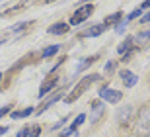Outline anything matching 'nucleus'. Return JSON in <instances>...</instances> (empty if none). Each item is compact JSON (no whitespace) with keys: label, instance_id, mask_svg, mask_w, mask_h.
<instances>
[{"label":"nucleus","instance_id":"obj_1","mask_svg":"<svg viewBox=\"0 0 150 137\" xmlns=\"http://www.w3.org/2000/svg\"><path fill=\"white\" fill-rule=\"evenodd\" d=\"M94 12V4L92 2H88V4H84V6H80L76 12H74V16L70 18V26H78V24H82V22H86L90 18V14Z\"/></svg>","mask_w":150,"mask_h":137},{"label":"nucleus","instance_id":"obj_2","mask_svg":"<svg viewBox=\"0 0 150 137\" xmlns=\"http://www.w3.org/2000/svg\"><path fill=\"white\" fill-rule=\"evenodd\" d=\"M94 80H98V75H90V77L82 78V80H80V84H78V86L72 90V92H70V96L67 98V102H74V100H76L78 96H80V94H82L84 90H86V88H88V86H90V84H92Z\"/></svg>","mask_w":150,"mask_h":137},{"label":"nucleus","instance_id":"obj_3","mask_svg":"<svg viewBox=\"0 0 150 137\" xmlns=\"http://www.w3.org/2000/svg\"><path fill=\"white\" fill-rule=\"evenodd\" d=\"M100 96H101L103 102H109V104H117V102H121V98H123V94L119 92V90L109 88V86L100 88Z\"/></svg>","mask_w":150,"mask_h":137},{"label":"nucleus","instance_id":"obj_4","mask_svg":"<svg viewBox=\"0 0 150 137\" xmlns=\"http://www.w3.org/2000/svg\"><path fill=\"white\" fill-rule=\"evenodd\" d=\"M121 78H123V84H125V86H129V88H133L134 84H137V80H139V78H137V75H134V72H131L129 69H123V71H121Z\"/></svg>","mask_w":150,"mask_h":137},{"label":"nucleus","instance_id":"obj_5","mask_svg":"<svg viewBox=\"0 0 150 137\" xmlns=\"http://www.w3.org/2000/svg\"><path fill=\"white\" fill-rule=\"evenodd\" d=\"M68 27H70V24L57 22V24H53V26L47 29V33H51V35H62V33H67V32H68Z\"/></svg>","mask_w":150,"mask_h":137},{"label":"nucleus","instance_id":"obj_6","mask_svg":"<svg viewBox=\"0 0 150 137\" xmlns=\"http://www.w3.org/2000/svg\"><path fill=\"white\" fill-rule=\"evenodd\" d=\"M84 120H86V115H84V114H80V115L76 118V120L72 121V126L68 127V129H64V131H62V135H70V133H74V131L78 129V127L82 126V121H84Z\"/></svg>","mask_w":150,"mask_h":137},{"label":"nucleus","instance_id":"obj_7","mask_svg":"<svg viewBox=\"0 0 150 137\" xmlns=\"http://www.w3.org/2000/svg\"><path fill=\"white\" fill-rule=\"evenodd\" d=\"M103 29H105V26H103V24H98V26H92L84 35H86V37H98V35H101Z\"/></svg>","mask_w":150,"mask_h":137},{"label":"nucleus","instance_id":"obj_8","mask_svg":"<svg viewBox=\"0 0 150 137\" xmlns=\"http://www.w3.org/2000/svg\"><path fill=\"white\" fill-rule=\"evenodd\" d=\"M35 110L33 108H25V110H22V112H12V120H20V118H28V115H31Z\"/></svg>","mask_w":150,"mask_h":137},{"label":"nucleus","instance_id":"obj_9","mask_svg":"<svg viewBox=\"0 0 150 137\" xmlns=\"http://www.w3.org/2000/svg\"><path fill=\"white\" fill-rule=\"evenodd\" d=\"M133 43H134V39H133V37H127L121 45H119V49H117V51H119L121 55H123V53H127V51H131V45H133Z\"/></svg>","mask_w":150,"mask_h":137},{"label":"nucleus","instance_id":"obj_10","mask_svg":"<svg viewBox=\"0 0 150 137\" xmlns=\"http://www.w3.org/2000/svg\"><path fill=\"white\" fill-rule=\"evenodd\" d=\"M92 121H96L98 118L101 115V112H103V104H100V102H96V104H92Z\"/></svg>","mask_w":150,"mask_h":137},{"label":"nucleus","instance_id":"obj_11","mask_svg":"<svg viewBox=\"0 0 150 137\" xmlns=\"http://www.w3.org/2000/svg\"><path fill=\"white\" fill-rule=\"evenodd\" d=\"M55 84H57V80H51V82H45L43 86H41V90H39V98H45V94L49 92V90H51V88H53V86H55Z\"/></svg>","mask_w":150,"mask_h":137},{"label":"nucleus","instance_id":"obj_12","mask_svg":"<svg viewBox=\"0 0 150 137\" xmlns=\"http://www.w3.org/2000/svg\"><path fill=\"white\" fill-rule=\"evenodd\" d=\"M59 49H61L59 45H51V47H47V49L43 51V57H45V59H47V57H53V55L59 53Z\"/></svg>","mask_w":150,"mask_h":137},{"label":"nucleus","instance_id":"obj_13","mask_svg":"<svg viewBox=\"0 0 150 137\" xmlns=\"http://www.w3.org/2000/svg\"><path fill=\"white\" fill-rule=\"evenodd\" d=\"M115 22H121V14H119V12H117V14H111V16L105 20L103 26H109V24H115Z\"/></svg>","mask_w":150,"mask_h":137},{"label":"nucleus","instance_id":"obj_14","mask_svg":"<svg viewBox=\"0 0 150 137\" xmlns=\"http://www.w3.org/2000/svg\"><path fill=\"white\" fill-rule=\"evenodd\" d=\"M39 133H41V127H39V126H31V127H29L28 137H39Z\"/></svg>","mask_w":150,"mask_h":137},{"label":"nucleus","instance_id":"obj_15","mask_svg":"<svg viewBox=\"0 0 150 137\" xmlns=\"http://www.w3.org/2000/svg\"><path fill=\"white\" fill-rule=\"evenodd\" d=\"M140 14H142V10H140V8H137L134 12H131V14L127 16V22H129V20H134V18H139Z\"/></svg>","mask_w":150,"mask_h":137},{"label":"nucleus","instance_id":"obj_16","mask_svg":"<svg viewBox=\"0 0 150 137\" xmlns=\"http://www.w3.org/2000/svg\"><path fill=\"white\" fill-rule=\"evenodd\" d=\"M125 26H127V20H121V22H119V26H117V32L121 33L123 29H125Z\"/></svg>","mask_w":150,"mask_h":137},{"label":"nucleus","instance_id":"obj_17","mask_svg":"<svg viewBox=\"0 0 150 137\" xmlns=\"http://www.w3.org/2000/svg\"><path fill=\"white\" fill-rule=\"evenodd\" d=\"M28 133H29V127H23V129H22L20 133H18L16 137H28Z\"/></svg>","mask_w":150,"mask_h":137},{"label":"nucleus","instance_id":"obj_18","mask_svg":"<svg viewBox=\"0 0 150 137\" xmlns=\"http://www.w3.org/2000/svg\"><path fill=\"white\" fill-rule=\"evenodd\" d=\"M8 112H10V106H4V108H0V118H2V115H6Z\"/></svg>","mask_w":150,"mask_h":137},{"label":"nucleus","instance_id":"obj_19","mask_svg":"<svg viewBox=\"0 0 150 137\" xmlns=\"http://www.w3.org/2000/svg\"><path fill=\"white\" fill-rule=\"evenodd\" d=\"M140 22H142V24H146V22H150V12H146L144 16L140 18Z\"/></svg>","mask_w":150,"mask_h":137},{"label":"nucleus","instance_id":"obj_20","mask_svg":"<svg viewBox=\"0 0 150 137\" xmlns=\"http://www.w3.org/2000/svg\"><path fill=\"white\" fill-rule=\"evenodd\" d=\"M22 27H25V24H18V26H14V27H12V29H14V32H20Z\"/></svg>","mask_w":150,"mask_h":137},{"label":"nucleus","instance_id":"obj_21","mask_svg":"<svg viewBox=\"0 0 150 137\" xmlns=\"http://www.w3.org/2000/svg\"><path fill=\"white\" fill-rule=\"evenodd\" d=\"M113 65H115V63H107V65H105V71H111Z\"/></svg>","mask_w":150,"mask_h":137},{"label":"nucleus","instance_id":"obj_22","mask_svg":"<svg viewBox=\"0 0 150 137\" xmlns=\"http://www.w3.org/2000/svg\"><path fill=\"white\" fill-rule=\"evenodd\" d=\"M6 131H8V127H4V126L0 127V135H4V133H6Z\"/></svg>","mask_w":150,"mask_h":137},{"label":"nucleus","instance_id":"obj_23","mask_svg":"<svg viewBox=\"0 0 150 137\" xmlns=\"http://www.w3.org/2000/svg\"><path fill=\"white\" fill-rule=\"evenodd\" d=\"M0 80H2V72H0Z\"/></svg>","mask_w":150,"mask_h":137}]
</instances>
